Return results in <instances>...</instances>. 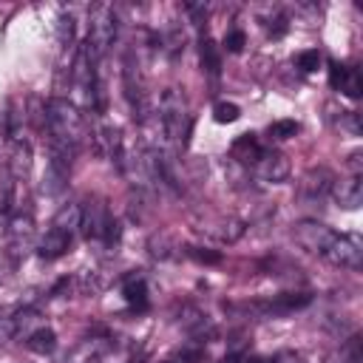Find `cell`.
<instances>
[{"label": "cell", "mask_w": 363, "mask_h": 363, "mask_svg": "<svg viewBox=\"0 0 363 363\" xmlns=\"http://www.w3.org/2000/svg\"><path fill=\"white\" fill-rule=\"evenodd\" d=\"M45 133L48 139L65 142L79 150L91 139V125L79 111V105H74L65 96H54L45 102Z\"/></svg>", "instance_id": "1"}, {"label": "cell", "mask_w": 363, "mask_h": 363, "mask_svg": "<svg viewBox=\"0 0 363 363\" xmlns=\"http://www.w3.org/2000/svg\"><path fill=\"white\" fill-rule=\"evenodd\" d=\"M116 40V9L111 3H96L88 14V40L85 48L94 54V60H102L105 51Z\"/></svg>", "instance_id": "2"}, {"label": "cell", "mask_w": 363, "mask_h": 363, "mask_svg": "<svg viewBox=\"0 0 363 363\" xmlns=\"http://www.w3.org/2000/svg\"><path fill=\"white\" fill-rule=\"evenodd\" d=\"M335 230L332 227H326L323 221H312V218H303V221H298V224H292V241L301 247V250H306V252H312V255H320L323 258V252L329 250V244L335 241Z\"/></svg>", "instance_id": "3"}, {"label": "cell", "mask_w": 363, "mask_h": 363, "mask_svg": "<svg viewBox=\"0 0 363 363\" xmlns=\"http://www.w3.org/2000/svg\"><path fill=\"white\" fill-rule=\"evenodd\" d=\"M323 258L335 267L343 269H360L363 264V241L357 233H337L335 241L329 244V250L323 252Z\"/></svg>", "instance_id": "4"}, {"label": "cell", "mask_w": 363, "mask_h": 363, "mask_svg": "<svg viewBox=\"0 0 363 363\" xmlns=\"http://www.w3.org/2000/svg\"><path fill=\"white\" fill-rule=\"evenodd\" d=\"M196 233H201L207 238H216L221 244H235L247 233V221L238 218V216H216V218L196 221Z\"/></svg>", "instance_id": "5"}, {"label": "cell", "mask_w": 363, "mask_h": 363, "mask_svg": "<svg viewBox=\"0 0 363 363\" xmlns=\"http://www.w3.org/2000/svg\"><path fill=\"white\" fill-rule=\"evenodd\" d=\"M91 147H94L99 156H105V159H111V162H119L122 147H125V136H122L119 128L105 125V122H96V125L91 128Z\"/></svg>", "instance_id": "6"}, {"label": "cell", "mask_w": 363, "mask_h": 363, "mask_svg": "<svg viewBox=\"0 0 363 363\" xmlns=\"http://www.w3.org/2000/svg\"><path fill=\"white\" fill-rule=\"evenodd\" d=\"M108 224H111V213H108L105 201H102V199H91V201L82 207L79 233H82L88 241H102V238H105Z\"/></svg>", "instance_id": "7"}, {"label": "cell", "mask_w": 363, "mask_h": 363, "mask_svg": "<svg viewBox=\"0 0 363 363\" xmlns=\"http://www.w3.org/2000/svg\"><path fill=\"white\" fill-rule=\"evenodd\" d=\"M252 173L261 179V182H269V184H281L286 176H289V159L278 150H267L258 156V162L252 164Z\"/></svg>", "instance_id": "8"}, {"label": "cell", "mask_w": 363, "mask_h": 363, "mask_svg": "<svg viewBox=\"0 0 363 363\" xmlns=\"http://www.w3.org/2000/svg\"><path fill=\"white\" fill-rule=\"evenodd\" d=\"M329 196L335 199V204H337V207H346V210L360 207V201H363V182H360V176L335 179V182H332Z\"/></svg>", "instance_id": "9"}, {"label": "cell", "mask_w": 363, "mask_h": 363, "mask_svg": "<svg viewBox=\"0 0 363 363\" xmlns=\"http://www.w3.org/2000/svg\"><path fill=\"white\" fill-rule=\"evenodd\" d=\"M332 182H335V173H332L329 167H312V170H306V173L301 176L298 190H301V196H306V199H323V196L332 190Z\"/></svg>", "instance_id": "10"}, {"label": "cell", "mask_w": 363, "mask_h": 363, "mask_svg": "<svg viewBox=\"0 0 363 363\" xmlns=\"http://www.w3.org/2000/svg\"><path fill=\"white\" fill-rule=\"evenodd\" d=\"M6 170L11 179H26L31 173V145L23 139H11V147L6 153Z\"/></svg>", "instance_id": "11"}, {"label": "cell", "mask_w": 363, "mask_h": 363, "mask_svg": "<svg viewBox=\"0 0 363 363\" xmlns=\"http://www.w3.org/2000/svg\"><path fill=\"white\" fill-rule=\"evenodd\" d=\"M71 238H74V235H68V233H60V230L48 227V230H45V235H40V241H37V255H40L43 261H57L60 255H65V252H68Z\"/></svg>", "instance_id": "12"}, {"label": "cell", "mask_w": 363, "mask_h": 363, "mask_svg": "<svg viewBox=\"0 0 363 363\" xmlns=\"http://www.w3.org/2000/svg\"><path fill=\"white\" fill-rule=\"evenodd\" d=\"M261 153H264V147H261V142L255 139V133L238 136V139L233 142V147H230V156H233L238 164H255Z\"/></svg>", "instance_id": "13"}, {"label": "cell", "mask_w": 363, "mask_h": 363, "mask_svg": "<svg viewBox=\"0 0 363 363\" xmlns=\"http://www.w3.org/2000/svg\"><path fill=\"white\" fill-rule=\"evenodd\" d=\"M79 221H82V204H79V201H68V204H62V207L54 213L51 227L60 230V233L74 235V233L79 230Z\"/></svg>", "instance_id": "14"}, {"label": "cell", "mask_w": 363, "mask_h": 363, "mask_svg": "<svg viewBox=\"0 0 363 363\" xmlns=\"http://www.w3.org/2000/svg\"><path fill=\"white\" fill-rule=\"evenodd\" d=\"M122 292H125V301L133 309H145L147 306V284H145L142 272H130L125 278V284H122Z\"/></svg>", "instance_id": "15"}, {"label": "cell", "mask_w": 363, "mask_h": 363, "mask_svg": "<svg viewBox=\"0 0 363 363\" xmlns=\"http://www.w3.org/2000/svg\"><path fill=\"white\" fill-rule=\"evenodd\" d=\"M26 346L37 354H51L57 349V335L51 326H37L31 335H26Z\"/></svg>", "instance_id": "16"}, {"label": "cell", "mask_w": 363, "mask_h": 363, "mask_svg": "<svg viewBox=\"0 0 363 363\" xmlns=\"http://www.w3.org/2000/svg\"><path fill=\"white\" fill-rule=\"evenodd\" d=\"M176 250H179V244H176V238H173L170 233H153V235L147 238V252H150V258L167 261V258L176 255Z\"/></svg>", "instance_id": "17"}, {"label": "cell", "mask_w": 363, "mask_h": 363, "mask_svg": "<svg viewBox=\"0 0 363 363\" xmlns=\"http://www.w3.org/2000/svg\"><path fill=\"white\" fill-rule=\"evenodd\" d=\"M199 54H201V68H204L210 77H218V71H221V54H218V45H216L210 37H204Z\"/></svg>", "instance_id": "18"}, {"label": "cell", "mask_w": 363, "mask_h": 363, "mask_svg": "<svg viewBox=\"0 0 363 363\" xmlns=\"http://www.w3.org/2000/svg\"><path fill=\"white\" fill-rule=\"evenodd\" d=\"M337 91H340V94H346V96H352V99H357V96L363 94L360 71H357V68H352V65H346V71H343V79H340Z\"/></svg>", "instance_id": "19"}, {"label": "cell", "mask_w": 363, "mask_h": 363, "mask_svg": "<svg viewBox=\"0 0 363 363\" xmlns=\"http://www.w3.org/2000/svg\"><path fill=\"white\" fill-rule=\"evenodd\" d=\"M17 337V309L0 306V343H11Z\"/></svg>", "instance_id": "20"}, {"label": "cell", "mask_w": 363, "mask_h": 363, "mask_svg": "<svg viewBox=\"0 0 363 363\" xmlns=\"http://www.w3.org/2000/svg\"><path fill=\"white\" fill-rule=\"evenodd\" d=\"M57 43H60L62 51L74 45V17H71L68 11H62V14L57 17Z\"/></svg>", "instance_id": "21"}, {"label": "cell", "mask_w": 363, "mask_h": 363, "mask_svg": "<svg viewBox=\"0 0 363 363\" xmlns=\"http://www.w3.org/2000/svg\"><path fill=\"white\" fill-rule=\"evenodd\" d=\"M184 43H187V37H184V31H182V26H170L167 31H164V51L167 54H179V51H184Z\"/></svg>", "instance_id": "22"}, {"label": "cell", "mask_w": 363, "mask_h": 363, "mask_svg": "<svg viewBox=\"0 0 363 363\" xmlns=\"http://www.w3.org/2000/svg\"><path fill=\"white\" fill-rule=\"evenodd\" d=\"M267 133H269V139H278V142H281V139H289V136L298 133V122H295V119H278V122L269 125Z\"/></svg>", "instance_id": "23"}, {"label": "cell", "mask_w": 363, "mask_h": 363, "mask_svg": "<svg viewBox=\"0 0 363 363\" xmlns=\"http://www.w3.org/2000/svg\"><path fill=\"white\" fill-rule=\"evenodd\" d=\"M213 116H216V122L227 125V122H235V119L241 116V111H238V105H233V102H218V105L213 108Z\"/></svg>", "instance_id": "24"}, {"label": "cell", "mask_w": 363, "mask_h": 363, "mask_svg": "<svg viewBox=\"0 0 363 363\" xmlns=\"http://www.w3.org/2000/svg\"><path fill=\"white\" fill-rule=\"evenodd\" d=\"M318 65H320V51H318V48H309V51H301V54H298V68H301L303 74L318 71Z\"/></svg>", "instance_id": "25"}, {"label": "cell", "mask_w": 363, "mask_h": 363, "mask_svg": "<svg viewBox=\"0 0 363 363\" xmlns=\"http://www.w3.org/2000/svg\"><path fill=\"white\" fill-rule=\"evenodd\" d=\"M244 43H247V37H244V31H238V28L227 31V37H224V48H227L230 54H241V51H244Z\"/></svg>", "instance_id": "26"}, {"label": "cell", "mask_w": 363, "mask_h": 363, "mask_svg": "<svg viewBox=\"0 0 363 363\" xmlns=\"http://www.w3.org/2000/svg\"><path fill=\"white\" fill-rule=\"evenodd\" d=\"M184 252H187L190 258L201 261V264H218V261H221V255H218V252L204 250V247H184Z\"/></svg>", "instance_id": "27"}, {"label": "cell", "mask_w": 363, "mask_h": 363, "mask_svg": "<svg viewBox=\"0 0 363 363\" xmlns=\"http://www.w3.org/2000/svg\"><path fill=\"white\" fill-rule=\"evenodd\" d=\"M343 71H346V65H340V62H329V85L337 91V85H340V79H343Z\"/></svg>", "instance_id": "28"}, {"label": "cell", "mask_w": 363, "mask_h": 363, "mask_svg": "<svg viewBox=\"0 0 363 363\" xmlns=\"http://www.w3.org/2000/svg\"><path fill=\"white\" fill-rule=\"evenodd\" d=\"M269 363H303V357L298 352H278Z\"/></svg>", "instance_id": "29"}, {"label": "cell", "mask_w": 363, "mask_h": 363, "mask_svg": "<svg viewBox=\"0 0 363 363\" xmlns=\"http://www.w3.org/2000/svg\"><path fill=\"white\" fill-rule=\"evenodd\" d=\"M346 164H349V170H352V176H360V164H363V162H360V153H352Z\"/></svg>", "instance_id": "30"}, {"label": "cell", "mask_w": 363, "mask_h": 363, "mask_svg": "<svg viewBox=\"0 0 363 363\" xmlns=\"http://www.w3.org/2000/svg\"><path fill=\"white\" fill-rule=\"evenodd\" d=\"M9 125V108L0 102V128H6Z\"/></svg>", "instance_id": "31"}]
</instances>
